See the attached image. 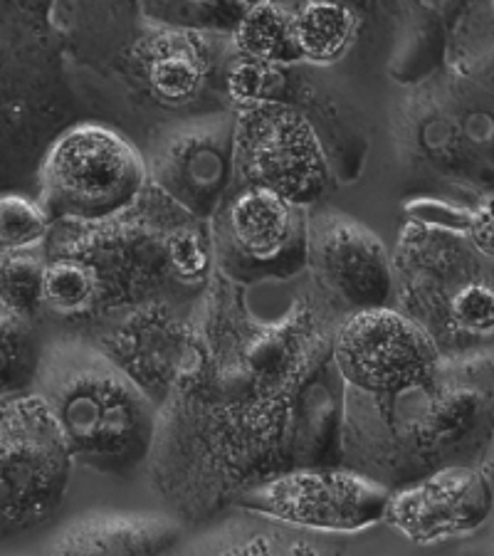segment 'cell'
Returning a JSON list of instances; mask_svg holds the SVG:
<instances>
[{"label": "cell", "instance_id": "cell-2", "mask_svg": "<svg viewBox=\"0 0 494 556\" xmlns=\"http://www.w3.org/2000/svg\"><path fill=\"white\" fill-rule=\"evenodd\" d=\"M494 416V391L472 366L447 364L391 393H344V465L401 488L453 465Z\"/></svg>", "mask_w": 494, "mask_h": 556}, {"label": "cell", "instance_id": "cell-14", "mask_svg": "<svg viewBox=\"0 0 494 556\" xmlns=\"http://www.w3.org/2000/svg\"><path fill=\"white\" fill-rule=\"evenodd\" d=\"M492 507L494 488L487 472L445 465L391 490L383 522L413 544H435L480 529Z\"/></svg>", "mask_w": 494, "mask_h": 556}, {"label": "cell", "instance_id": "cell-23", "mask_svg": "<svg viewBox=\"0 0 494 556\" xmlns=\"http://www.w3.org/2000/svg\"><path fill=\"white\" fill-rule=\"evenodd\" d=\"M42 344L35 321L0 312V401L33 391Z\"/></svg>", "mask_w": 494, "mask_h": 556}, {"label": "cell", "instance_id": "cell-19", "mask_svg": "<svg viewBox=\"0 0 494 556\" xmlns=\"http://www.w3.org/2000/svg\"><path fill=\"white\" fill-rule=\"evenodd\" d=\"M312 532L284 525L280 519L240 513L232 522L215 529L198 552L211 554H325L329 546L307 536Z\"/></svg>", "mask_w": 494, "mask_h": 556}, {"label": "cell", "instance_id": "cell-11", "mask_svg": "<svg viewBox=\"0 0 494 556\" xmlns=\"http://www.w3.org/2000/svg\"><path fill=\"white\" fill-rule=\"evenodd\" d=\"M92 342L156 403L205 369V346L195 319L166 300L106 319L94 329Z\"/></svg>", "mask_w": 494, "mask_h": 556}, {"label": "cell", "instance_id": "cell-22", "mask_svg": "<svg viewBox=\"0 0 494 556\" xmlns=\"http://www.w3.org/2000/svg\"><path fill=\"white\" fill-rule=\"evenodd\" d=\"M45 245L30 250H0V312L17 319H42Z\"/></svg>", "mask_w": 494, "mask_h": 556}, {"label": "cell", "instance_id": "cell-3", "mask_svg": "<svg viewBox=\"0 0 494 556\" xmlns=\"http://www.w3.org/2000/svg\"><path fill=\"white\" fill-rule=\"evenodd\" d=\"M174 223H137L127 213L99 223L58 220L45 240L42 317L94 331L139 304L168 300L176 287L168 255Z\"/></svg>", "mask_w": 494, "mask_h": 556}, {"label": "cell", "instance_id": "cell-9", "mask_svg": "<svg viewBox=\"0 0 494 556\" xmlns=\"http://www.w3.org/2000/svg\"><path fill=\"white\" fill-rule=\"evenodd\" d=\"M391 488L349 465L282 470L245 490L238 513H255L312 534H358L385 517Z\"/></svg>", "mask_w": 494, "mask_h": 556}, {"label": "cell", "instance_id": "cell-24", "mask_svg": "<svg viewBox=\"0 0 494 556\" xmlns=\"http://www.w3.org/2000/svg\"><path fill=\"white\" fill-rule=\"evenodd\" d=\"M52 218L40 199L25 193H0V250H30L45 245Z\"/></svg>", "mask_w": 494, "mask_h": 556}, {"label": "cell", "instance_id": "cell-28", "mask_svg": "<svg viewBox=\"0 0 494 556\" xmlns=\"http://www.w3.org/2000/svg\"><path fill=\"white\" fill-rule=\"evenodd\" d=\"M490 480H494V441H492V457H490Z\"/></svg>", "mask_w": 494, "mask_h": 556}, {"label": "cell", "instance_id": "cell-13", "mask_svg": "<svg viewBox=\"0 0 494 556\" xmlns=\"http://www.w3.org/2000/svg\"><path fill=\"white\" fill-rule=\"evenodd\" d=\"M307 270L319 307L339 321L356 312L389 307L393 263L373 230L349 215L319 213L307 218Z\"/></svg>", "mask_w": 494, "mask_h": 556}, {"label": "cell", "instance_id": "cell-7", "mask_svg": "<svg viewBox=\"0 0 494 556\" xmlns=\"http://www.w3.org/2000/svg\"><path fill=\"white\" fill-rule=\"evenodd\" d=\"M69 447L40 396L0 401V542L58 513L72 478Z\"/></svg>", "mask_w": 494, "mask_h": 556}, {"label": "cell", "instance_id": "cell-10", "mask_svg": "<svg viewBox=\"0 0 494 556\" xmlns=\"http://www.w3.org/2000/svg\"><path fill=\"white\" fill-rule=\"evenodd\" d=\"M236 174L245 186L267 188L302 208L327 191V151L314 124L287 102L240 106L236 119Z\"/></svg>", "mask_w": 494, "mask_h": 556}, {"label": "cell", "instance_id": "cell-4", "mask_svg": "<svg viewBox=\"0 0 494 556\" xmlns=\"http://www.w3.org/2000/svg\"><path fill=\"white\" fill-rule=\"evenodd\" d=\"M193 319L205 346V374L228 393L267 401L280 414L334 358L337 325L317 300L302 294L269 317L250 307L245 285L218 273L203 290Z\"/></svg>", "mask_w": 494, "mask_h": 556}, {"label": "cell", "instance_id": "cell-6", "mask_svg": "<svg viewBox=\"0 0 494 556\" xmlns=\"http://www.w3.org/2000/svg\"><path fill=\"white\" fill-rule=\"evenodd\" d=\"M147 186L149 166L139 149L104 124H72L40 161V201L52 223L116 218L139 203Z\"/></svg>", "mask_w": 494, "mask_h": 556}, {"label": "cell", "instance_id": "cell-17", "mask_svg": "<svg viewBox=\"0 0 494 556\" xmlns=\"http://www.w3.org/2000/svg\"><path fill=\"white\" fill-rule=\"evenodd\" d=\"M213 45L193 30L156 28L131 45L129 62L151 102L183 110L208 92L215 77Z\"/></svg>", "mask_w": 494, "mask_h": 556}, {"label": "cell", "instance_id": "cell-29", "mask_svg": "<svg viewBox=\"0 0 494 556\" xmlns=\"http://www.w3.org/2000/svg\"><path fill=\"white\" fill-rule=\"evenodd\" d=\"M232 3H238V5H242V8H250V5H255L257 0H232Z\"/></svg>", "mask_w": 494, "mask_h": 556}, {"label": "cell", "instance_id": "cell-8", "mask_svg": "<svg viewBox=\"0 0 494 556\" xmlns=\"http://www.w3.org/2000/svg\"><path fill=\"white\" fill-rule=\"evenodd\" d=\"M213 260L238 285L292 280L307 270V215L267 188L242 186L213 215Z\"/></svg>", "mask_w": 494, "mask_h": 556}, {"label": "cell", "instance_id": "cell-27", "mask_svg": "<svg viewBox=\"0 0 494 556\" xmlns=\"http://www.w3.org/2000/svg\"><path fill=\"white\" fill-rule=\"evenodd\" d=\"M472 250L482 257L494 260V195L484 199L470 211V223L465 230Z\"/></svg>", "mask_w": 494, "mask_h": 556}, {"label": "cell", "instance_id": "cell-30", "mask_svg": "<svg viewBox=\"0 0 494 556\" xmlns=\"http://www.w3.org/2000/svg\"><path fill=\"white\" fill-rule=\"evenodd\" d=\"M191 3H211V0H191Z\"/></svg>", "mask_w": 494, "mask_h": 556}, {"label": "cell", "instance_id": "cell-20", "mask_svg": "<svg viewBox=\"0 0 494 556\" xmlns=\"http://www.w3.org/2000/svg\"><path fill=\"white\" fill-rule=\"evenodd\" d=\"M358 30L352 5L341 0H304L292 11V33L300 60L331 65L346 55Z\"/></svg>", "mask_w": 494, "mask_h": 556}, {"label": "cell", "instance_id": "cell-21", "mask_svg": "<svg viewBox=\"0 0 494 556\" xmlns=\"http://www.w3.org/2000/svg\"><path fill=\"white\" fill-rule=\"evenodd\" d=\"M236 55L269 62V65H292L300 62L294 45L292 11L280 0H257L242 11L232 30Z\"/></svg>", "mask_w": 494, "mask_h": 556}, {"label": "cell", "instance_id": "cell-5", "mask_svg": "<svg viewBox=\"0 0 494 556\" xmlns=\"http://www.w3.org/2000/svg\"><path fill=\"white\" fill-rule=\"evenodd\" d=\"M33 393L55 418L75 463L119 480L147 465L159 403L89 337L45 342Z\"/></svg>", "mask_w": 494, "mask_h": 556}, {"label": "cell", "instance_id": "cell-1", "mask_svg": "<svg viewBox=\"0 0 494 556\" xmlns=\"http://www.w3.org/2000/svg\"><path fill=\"white\" fill-rule=\"evenodd\" d=\"M143 468L174 519L211 522L245 490L290 470L280 408L228 393L203 369L159 403Z\"/></svg>", "mask_w": 494, "mask_h": 556}, {"label": "cell", "instance_id": "cell-25", "mask_svg": "<svg viewBox=\"0 0 494 556\" xmlns=\"http://www.w3.org/2000/svg\"><path fill=\"white\" fill-rule=\"evenodd\" d=\"M287 89L284 65H269L236 55L226 75V92L236 104L253 106L265 102H282Z\"/></svg>", "mask_w": 494, "mask_h": 556}, {"label": "cell", "instance_id": "cell-15", "mask_svg": "<svg viewBox=\"0 0 494 556\" xmlns=\"http://www.w3.org/2000/svg\"><path fill=\"white\" fill-rule=\"evenodd\" d=\"M50 79L45 42L0 15V176L38 147L52 102Z\"/></svg>", "mask_w": 494, "mask_h": 556}, {"label": "cell", "instance_id": "cell-18", "mask_svg": "<svg viewBox=\"0 0 494 556\" xmlns=\"http://www.w3.org/2000/svg\"><path fill=\"white\" fill-rule=\"evenodd\" d=\"M181 527L174 517L99 513L79 517L48 544L55 554H164L176 549Z\"/></svg>", "mask_w": 494, "mask_h": 556}, {"label": "cell", "instance_id": "cell-26", "mask_svg": "<svg viewBox=\"0 0 494 556\" xmlns=\"http://www.w3.org/2000/svg\"><path fill=\"white\" fill-rule=\"evenodd\" d=\"M406 213L410 215L413 223H420V226L453 230V232H465L467 223H470V211L455 208V205L445 201L418 199L406 205Z\"/></svg>", "mask_w": 494, "mask_h": 556}, {"label": "cell", "instance_id": "cell-12", "mask_svg": "<svg viewBox=\"0 0 494 556\" xmlns=\"http://www.w3.org/2000/svg\"><path fill=\"white\" fill-rule=\"evenodd\" d=\"M331 352L346 389L364 393L406 389L435 374L443 362L428 331L391 304L341 319Z\"/></svg>", "mask_w": 494, "mask_h": 556}, {"label": "cell", "instance_id": "cell-16", "mask_svg": "<svg viewBox=\"0 0 494 556\" xmlns=\"http://www.w3.org/2000/svg\"><path fill=\"white\" fill-rule=\"evenodd\" d=\"M236 168V124L186 129L164 143L154 161V181L168 201L195 218H208L223 205Z\"/></svg>", "mask_w": 494, "mask_h": 556}]
</instances>
